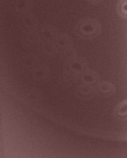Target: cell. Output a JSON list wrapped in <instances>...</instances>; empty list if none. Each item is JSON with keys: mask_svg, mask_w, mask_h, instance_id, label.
Returning a JSON list of instances; mask_svg holds the SVG:
<instances>
[{"mask_svg": "<svg viewBox=\"0 0 127 158\" xmlns=\"http://www.w3.org/2000/svg\"><path fill=\"white\" fill-rule=\"evenodd\" d=\"M101 27L96 19L91 18H85L79 20L75 24L74 30L76 34L83 38L94 37L101 32Z\"/></svg>", "mask_w": 127, "mask_h": 158, "instance_id": "cell-1", "label": "cell"}, {"mask_svg": "<svg viewBox=\"0 0 127 158\" xmlns=\"http://www.w3.org/2000/svg\"><path fill=\"white\" fill-rule=\"evenodd\" d=\"M116 9L118 14L120 17L127 19V0H119Z\"/></svg>", "mask_w": 127, "mask_h": 158, "instance_id": "cell-2", "label": "cell"}, {"mask_svg": "<svg viewBox=\"0 0 127 158\" xmlns=\"http://www.w3.org/2000/svg\"><path fill=\"white\" fill-rule=\"evenodd\" d=\"M29 1V0H18L16 6L18 10L24 11L28 10L30 6Z\"/></svg>", "mask_w": 127, "mask_h": 158, "instance_id": "cell-3", "label": "cell"}, {"mask_svg": "<svg viewBox=\"0 0 127 158\" xmlns=\"http://www.w3.org/2000/svg\"><path fill=\"white\" fill-rule=\"evenodd\" d=\"M118 114L121 115L127 114V99L122 102L119 106L117 108Z\"/></svg>", "mask_w": 127, "mask_h": 158, "instance_id": "cell-4", "label": "cell"}, {"mask_svg": "<svg viewBox=\"0 0 127 158\" xmlns=\"http://www.w3.org/2000/svg\"><path fill=\"white\" fill-rule=\"evenodd\" d=\"M90 4L93 5H96L101 3L104 0H86Z\"/></svg>", "mask_w": 127, "mask_h": 158, "instance_id": "cell-5", "label": "cell"}]
</instances>
